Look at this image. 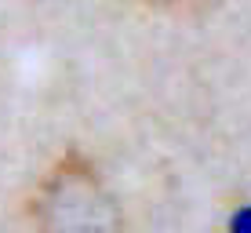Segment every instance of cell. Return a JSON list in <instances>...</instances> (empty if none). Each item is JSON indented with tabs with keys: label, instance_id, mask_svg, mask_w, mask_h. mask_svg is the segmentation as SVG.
I'll return each instance as SVG.
<instances>
[{
	"label": "cell",
	"instance_id": "cell-1",
	"mask_svg": "<svg viewBox=\"0 0 251 233\" xmlns=\"http://www.w3.org/2000/svg\"><path fill=\"white\" fill-rule=\"evenodd\" d=\"M40 233H124L113 193L80 153H66L33 197Z\"/></svg>",
	"mask_w": 251,
	"mask_h": 233
},
{
	"label": "cell",
	"instance_id": "cell-2",
	"mask_svg": "<svg viewBox=\"0 0 251 233\" xmlns=\"http://www.w3.org/2000/svg\"><path fill=\"white\" fill-rule=\"evenodd\" d=\"M229 233H251V204L237 208L229 215Z\"/></svg>",
	"mask_w": 251,
	"mask_h": 233
},
{
	"label": "cell",
	"instance_id": "cell-3",
	"mask_svg": "<svg viewBox=\"0 0 251 233\" xmlns=\"http://www.w3.org/2000/svg\"><path fill=\"white\" fill-rule=\"evenodd\" d=\"M150 4H171L175 7V4H197V0H150Z\"/></svg>",
	"mask_w": 251,
	"mask_h": 233
}]
</instances>
